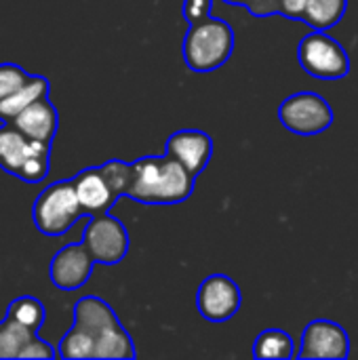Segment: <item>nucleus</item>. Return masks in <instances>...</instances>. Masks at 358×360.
I'll use <instances>...</instances> for the list:
<instances>
[{"mask_svg": "<svg viewBox=\"0 0 358 360\" xmlns=\"http://www.w3.org/2000/svg\"><path fill=\"white\" fill-rule=\"evenodd\" d=\"M61 359H135V346L110 304L82 297L74 306V325L61 338Z\"/></svg>", "mask_w": 358, "mask_h": 360, "instance_id": "obj_1", "label": "nucleus"}, {"mask_svg": "<svg viewBox=\"0 0 358 360\" xmlns=\"http://www.w3.org/2000/svg\"><path fill=\"white\" fill-rule=\"evenodd\" d=\"M196 175L173 156H146L133 162L129 198L143 205H177L192 196Z\"/></svg>", "mask_w": 358, "mask_h": 360, "instance_id": "obj_2", "label": "nucleus"}, {"mask_svg": "<svg viewBox=\"0 0 358 360\" xmlns=\"http://www.w3.org/2000/svg\"><path fill=\"white\" fill-rule=\"evenodd\" d=\"M234 51V30L228 21L209 17L190 23L184 38V61L194 72H213L222 68Z\"/></svg>", "mask_w": 358, "mask_h": 360, "instance_id": "obj_3", "label": "nucleus"}, {"mask_svg": "<svg viewBox=\"0 0 358 360\" xmlns=\"http://www.w3.org/2000/svg\"><path fill=\"white\" fill-rule=\"evenodd\" d=\"M84 213L74 181H55L46 186L32 207L34 226L44 236H61L65 234Z\"/></svg>", "mask_w": 358, "mask_h": 360, "instance_id": "obj_4", "label": "nucleus"}, {"mask_svg": "<svg viewBox=\"0 0 358 360\" xmlns=\"http://www.w3.org/2000/svg\"><path fill=\"white\" fill-rule=\"evenodd\" d=\"M298 59L310 76L321 80H340L350 72L346 49L323 30H314L302 38Z\"/></svg>", "mask_w": 358, "mask_h": 360, "instance_id": "obj_5", "label": "nucleus"}, {"mask_svg": "<svg viewBox=\"0 0 358 360\" xmlns=\"http://www.w3.org/2000/svg\"><path fill=\"white\" fill-rule=\"evenodd\" d=\"M281 124L295 135H319L333 124L329 101L317 93H295L279 108Z\"/></svg>", "mask_w": 358, "mask_h": 360, "instance_id": "obj_6", "label": "nucleus"}, {"mask_svg": "<svg viewBox=\"0 0 358 360\" xmlns=\"http://www.w3.org/2000/svg\"><path fill=\"white\" fill-rule=\"evenodd\" d=\"M82 245L95 259V264L114 266L129 253V234L120 219L99 213L91 215L89 226L82 234Z\"/></svg>", "mask_w": 358, "mask_h": 360, "instance_id": "obj_7", "label": "nucleus"}, {"mask_svg": "<svg viewBox=\"0 0 358 360\" xmlns=\"http://www.w3.org/2000/svg\"><path fill=\"white\" fill-rule=\"evenodd\" d=\"M243 304L241 287L226 274H211L207 276L196 295V306L200 316L211 323H226L230 321Z\"/></svg>", "mask_w": 358, "mask_h": 360, "instance_id": "obj_8", "label": "nucleus"}, {"mask_svg": "<svg viewBox=\"0 0 358 360\" xmlns=\"http://www.w3.org/2000/svg\"><path fill=\"white\" fill-rule=\"evenodd\" d=\"M350 354V340L344 327L333 321H312L304 335L298 356L304 360H344Z\"/></svg>", "mask_w": 358, "mask_h": 360, "instance_id": "obj_9", "label": "nucleus"}, {"mask_svg": "<svg viewBox=\"0 0 358 360\" xmlns=\"http://www.w3.org/2000/svg\"><path fill=\"white\" fill-rule=\"evenodd\" d=\"M49 154H51V143L30 139L15 124L2 122L0 127V169L2 171L19 179V175L32 160L40 156H49Z\"/></svg>", "mask_w": 358, "mask_h": 360, "instance_id": "obj_10", "label": "nucleus"}, {"mask_svg": "<svg viewBox=\"0 0 358 360\" xmlns=\"http://www.w3.org/2000/svg\"><path fill=\"white\" fill-rule=\"evenodd\" d=\"M93 266H95V259L91 257V253L87 251V247L82 243L65 245L63 249H59L53 255L49 276L57 289L76 291L91 278Z\"/></svg>", "mask_w": 358, "mask_h": 360, "instance_id": "obj_11", "label": "nucleus"}, {"mask_svg": "<svg viewBox=\"0 0 358 360\" xmlns=\"http://www.w3.org/2000/svg\"><path fill=\"white\" fill-rule=\"evenodd\" d=\"M167 154L179 160L192 175H198L213 156V139L205 131L184 129L167 139Z\"/></svg>", "mask_w": 358, "mask_h": 360, "instance_id": "obj_12", "label": "nucleus"}, {"mask_svg": "<svg viewBox=\"0 0 358 360\" xmlns=\"http://www.w3.org/2000/svg\"><path fill=\"white\" fill-rule=\"evenodd\" d=\"M72 181H74L78 200L87 215L108 213V209L118 200L99 167H89V169L80 171Z\"/></svg>", "mask_w": 358, "mask_h": 360, "instance_id": "obj_13", "label": "nucleus"}, {"mask_svg": "<svg viewBox=\"0 0 358 360\" xmlns=\"http://www.w3.org/2000/svg\"><path fill=\"white\" fill-rule=\"evenodd\" d=\"M11 124H15L30 139L51 143L57 133L59 114H57L55 105L51 103L49 95H44V97L36 99L34 103H30L23 112H19Z\"/></svg>", "mask_w": 358, "mask_h": 360, "instance_id": "obj_14", "label": "nucleus"}, {"mask_svg": "<svg viewBox=\"0 0 358 360\" xmlns=\"http://www.w3.org/2000/svg\"><path fill=\"white\" fill-rule=\"evenodd\" d=\"M49 80L42 76H30V80L15 91L13 95H8L6 99L0 101V120L2 122H13L17 118L19 112H23L30 103H34L36 99L49 95Z\"/></svg>", "mask_w": 358, "mask_h": 360, "instance_id": "obj_15", "label": "nucleus"}, {"mask_svg": "<svg viewBox=\"0 0 358 360\" xmlns=\"http://www.w3.org/2000/svg\"><path fill=\"white\" fill-rule=\"evenodd\" d=\"M34 338L36 331L23 327L11 316H4L0 323V359H21Z\"/></svg>", "mask_w": 358, "mask_h": 360, "instance_id": "obj_16", "label": "nucleus"}, {"mask_svg": "<svg viewBox=\"0 0 358 360\" xmlns=\"http://www.w3.org/2000/svg\"><path fill=\"white\" fill-rule=\"evenodd\" d=\"M348 0H306L304 21L312 30H331L346 15Z\"/></svg>", "mask_w": 358, "mask_h": 360, "instance_id": "obj_17", "label": "nucleus"}, {"mask_svg": "<svg viewBox=\"0 0 358 360\" xmlns=\"http://www.w3.org/2000/svg\"><path fill=\"white\" fill-rule=\"evenodd\" d=\"M293 346L295 342L289 333L281 329H268L255 338L253 356L255 359H291V356H298Z\"/></svg>", "mask_w": 358, "mask_h": 360, "instance_id": "obj_18", "label": "nucleus"}, {"mask_svg": "<svg viewBox=\"0 0 358 360\" xmlns=\"http://www.w3.org/2000/svg\"><path fill=\"white\" fill-rule=\"evenodd\" d=\"M6 316L15 319L17 323H21L23 327H27V329H32L36 333H38V329L42 327L44 319H46L44 306L36 297H30V295L17 297L15 302H11L8 308H6Z\"/></svg>", "mask_w": 358, "mask_h": 360, "instance_id": "obj_19", "label": "nucleus"}, {"mask_svg": "<svg viewBox=\"0 0 358 360\" xmlns=\"http://www.w3.org/2000/svg\"><path fill=\"white\" fill-rule=\"evenodd\" d=\"M99 169H101L106 181L110 184L112 192L116 194V198L127 196V192L133 184V165H127L120 160H110V162L101 165Z\"/></svg>", "mask_w": 358, "mask_h": 360, "instance_id": "obj_20", "label": "nucleus"}, {"mask_svg": "<svg viewBox=\"0 0 358 360\" xmlns=\"http://www.w3.org/2000/svg\"><path fill=\"white\" fill-rule=\"evenodd\" d=\"M32 74H27L17 63H0V101L19 91Z\"/></svg>", "mask_w": 358, "mask_h": 360, "instance_id": "obj_21", "label": "nucleus"}, {"mask_svg": "<svg viewBox=\"0 0 358 360\" xmlns=\"http://www.w3.org/2000/svg\"><path fill=\"white\" fill-rule=\"evenodd\" d=\"M213 0H184V17L190 23H198L211 17Z\"/></svg>", "mask_w": 358, "mask_h": 360, "instance_id": "obj_22", "label": "nucleus"}, {"mask_svg": "<svg viewBox=\"0 0 358 360\" xmlns=\"http://www.w3.org/2000/svg\"><path fill=\"white\" fill-rule=\"evenodd\" d=\"M247 8L257 17H266L272 13H281V0H251Z\"/></svg>", "mask_w": 358, "mask_h": 360, "instance_id": "obj_23", "label": "nucleus"}, {"mask_svg": "<svg viewBox=\"0 0 358 360\" xmlns=\"http://www.w3.org/2000/svg\"><path fill=\"white\" fill-rule=\"evenodd\" d=\"M304 13H306V0H281V15L304 21Z\"/></svg>", "mask_w": 358, "mask_h": 360, "instance_id": "obj_24", "label": "nucleus"}, {"mask_svg": "<svg viewBox=\"0 0 358 360\" xmlns=\"http://www.w3.org/2000/svg\"><path fill=\"white\" fill-rule=\"evenodd\" d=\"M224 2H228V4H243V6H247L251 0H224Z\"/></svg>", "mask_w": 358, "mask_h": 360, "instance_id": "obj_25", "label": "nucleus"}]
</instances>
